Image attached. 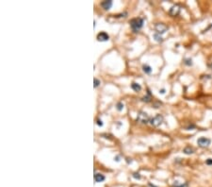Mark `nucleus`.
Returning <instances> with one entry per match:
<instances>
[{
  "label": "nucleus",
  "mask_w": 212,
  "mask_h": 187,
  "mask_svg": "<svg viewBox=\"0 0 212 187\" xmlns=\"http://www.w3.org/2000/svg\"><path fill=\"white\" fill-rule=\"evenodd\" d=\"M130 26H131V27H132V29L134 30V31H137V30H139V28L143 27V18H140V17L132 19V20L130 21Z\"/></svg>",
  "instance_id": "obj_1"
},
{
  "label": "nucleus",
  "mask_w": 212,
  "mask_h": 187,
  "mask_svg": "<svg viewBox=\"0 0 212 187\" xmlns=\"http://www.w3.org/2000/svg\"><path fill=\"white\" fill-rule=\"evenodd\" d=\"M150 120L151 119L149 118V115L146 114V113H144V112H139V114H138V115H137V121L140 124L149 123Z\"/></svg>",
  "instance_id": "obj_2"
},
{
  "label": "nucleus",
  "mask_w": 212,
  "mask_h": 187,
  "mask_svg": "<svg viewBox=\"0 0 212 187\" xmlns=\"http://www.w3.org/2000/svg\"><path fill=\"white\" fill-rule=\"evenodd\" d=\"M163 120H164V118H163L162 115L157 114V115H156L155 117H153L152 119L150 120V124H151L152 126H154V127H158V126H160V125L162 124Z\"/></svg>",
  "instance_id": "obj_3"
},
{
  "label": "nucleus",
  "mask_w": 212,
  "mask_h": 187,
  "mask_svg": "<svg viewBox=\"0 0 212 187\" xmlns=\"http://www.w3.org/2000/svg\"><path fill=\"white\" fill-rule=\"evenodd\" d=\"M155 29H156V33L160 35V34L165 33L166 31L168 30V27L162 23H157V24H156V26H155Z\"/></svg>",
  "instance_id": "obj_4"
},
{
  "label": "nucleus",
  "mask_w": 212,
  "mask_h": 187,
  "mask_svg": "<svg viewBox=\"0 0 212 187\" xmlns=\"http://www.w3.org/2000/svg\"><path fill=\"white\" fill-rule=\"evenodd\" d=\"M211 141L208 138H205V137H201L197 140V144L200 147H207L210 145Z\"/></svg>",
  "instance_id": "obj_5"
},
{
  "label": "nucleus",
  "mask_w": 212,
  "mask_h": 187,
  "mask_svg": "<svg viewBox=\"0 0 212 187\" xmlns=\"http://www.w3.org/2000/svg\"><path fill=\"white\" fill-rule=\"evenodd\" d=\"M180 10H181V8L179 5H173L169 10V14L171 16H177L179 13H180Z\"/></svg>",
  "instance_id": "obj_6"
},
{
  "label": "nucleus",
  "mask_w": 212,
  "mask_h": 187,
  "mask_svg": "<svg viewBox=\"0 0 212 187\" xmlns=\"http://www.w3.org/2000/svg\"><path fill=\"white\" fill-rule=\"evenodd\" d=\"M109 39H110V36L106 32H100V33L97 34V40L100 41V42H106Z\"/></svg>",
  "instance_id": "obj_7"
},
{
  "label": "nucleus",
  "mask_w": 212,
  "mask_h": 187,
  "mask_svg": "<svg viewBox=\"0 0 212 187\" xmlns=\"http://www.w3.org/2000/svg\"><path fill=\"white\" fill-rule=\"evenodd\" d=\"M101 6H102L103 9L105 10H110L111 6H112V1L111 0H107V1H103L101 3Z\"/></svg>",
  "instance_id": "obj_8"
},
{
  "label": "nucleus",
  "mask_w": 212,
  "mask_h": 187,
  "mask_svg": "<svg viewBox=\"0 0 212 187\" xmlns=\"http://www.w3.org/2000/svg\"><path fill=\"white\" fill-rule=\"evenodd\" d=\"M94 180H95L96 182H102V181L105 180V176L102 175V174L96 173L94 175Z\"/></svg>",
  "instance_id": "obj_9"
},
{
  "label": "nucleus",
  "mask_w": 212,
  "mask_h": 187,
  "mask_svg": "<svg viewBox=\"0 0 212 187\" xmlns=\"http://www.w3.org/2000/svg\"><path fill=\"white\" fill-rule=\"evenodd\" d=\"M131 88H132L135 92H139V91L142 90V86H140L139 83H136V82H133V83L131 84Z\"/></svg>",
  "instance_id": "obj_10"
},
{
  "label": "nucleus",
  "mask_w": 212,
  "mask_h": 187,
  "mask_svg": "<svg viewBox=\"0 0 212 187\" xmlns=\"http://www.w3.org/2000/svg\"><path fill=\"white\" fill-rule=\"evenodd\" d=\"M143 72L145 74H150L151 72H152V68L149 66V65H147V64H144L143 66Z\"/></svg>",
  "instance_id": "obj_11"
},
{
  "label": "nucleus",
  "mask_w": 212,
  "mask_h": 187,
  "mask_svg": "<svg viewBox=\"0 0 212 187\" xmlns=\"http://www.w3.org/2000/svg\"><path fill=\"white\" fill-rule=\"evenodd\" d=\"M189 184L188 182H185V183H179L178 181H174L173 183V187H188Z\"/></svg>",
  "instance_id": "obj_12"
},
{
  "label": "nucleus",
  "mask_w": 212,
  "mask_h": 187,
  "mask_svg": "<svg viewBox=\"0 0 212 187\" xmlns=\"http://www.w3.org/2000/svg\"><path fill=\"white\" fill-rule=\"evenodd\" d=\"M184 153L185 154H192L193 153V149H192L191 147H185V148H184Z\"/></svg>",
  "instance_id": "obj_13"
},
{
  "label": "nucleus",
  "mask_w": 212,
  "mask_h": 187,
  "mask_svg": "<svg viewBox=\"0 0 212 187\" xmlns=\"http://www.w3.org/2000/svg\"><path fill=\"white\" fill-rule=\"evenodd\" d=\"M143 100L145 101V102H149V101L151 100V93H150L149 90H148V96L143 97Z\"/></svg>",
  "instance_id": "obj_14"
},
{
  "label": "nucleus",
  "mask_w": 212,
  "mask_h": 187,
  "mask_svg": "<svg viewBox=\"0 0 212 187\" xmlns=\"http://www.w3.org/2000/svg\"><path fill=\"white\" fill-rule=\"evenodd\" d=\"M154 37H155V39H156V41H157V42H162V38H161V36L159 35V34L156 33L155 35H154Z\"/></svg>",
  "instance_id": "obj_15"
},
{
  "label": "nucleus",
  "mask_w": 212,
  "mask_h": 187,
  "mask_svg": "<svg viewBox=\"0 0 212 187\" xmlns=\"http://www.w3.org/2000/svg\"><path fill=\"white\" fill-rule=\"evenodd\" d=\"M123 109V104L122 102H119L117 104V110L118 111H122Z\"/></svg>",
  "instance_id": "obj_16"
},
{
  "label": "nucleus",
  "mask_w": 212,
  "mask_h": 187,
  "mask_svg": "<svg viewBox=\"0 0 212 187\" xmlns=\"http://www.w3.org/2000/svg\"><path fill=\"white\" fill-rule=\"evenodd\" d=\"M93 82H94V87H95V88L100 85V80H97V79H94V80H93Z\"/></svg>",
  "instance_id": "obj_17"
},
{
  "label": "nucleus",
  "mask_w": 212,
  "mask_h": 187,
  "mask_svg": "<svg viewBox=\"0 0 212 187\" xmlns=\"http://www.w3.org/2000/svg\"><path fill=\"white\" fill-rule=\"evenodd\" d=\"M185 64L187 65H191L192 64V60L191 59H186L185 60Z\"/></svg>",
  "instance_id": "obj_18"
},
{
  "label": "nucleus",
  "mask_w": 212,
  "mask_h": 187,
  "mask_svg": "<svg viewBox=\"0 0 212 187\" xmlns=\"http://www.w3.org/2000/svg\"><path fill=\"white\" fill-rule=\"evenodd\" d=\"M205 164H207V165H212V159L211 158H209V159H207V160H205Z\"/></svg>",
  "instance_id": "obj_19"
},
{
  "label": "nucleus",
  "mask_w": 212,
  "mask_h": 187,
  "mask_svg": "<svg viewBox=\"0 0 212 187\" xmlns=\"http://www.w3.org/2000/svg\"><path fill=\"white\" fill-rule=\"evenodd\" d=\"M133 177L135 178V179H140V175H139V174H137V173H135L134 174V175H133Z\"/></svg>",
  "instance_id": "obj_20"
},
{
  "label": "nucleus",
  "mask_w": 212,
  "mask_h": 187,
  "mask_svg": "<svg viewBox=\"0 0 212 187\" xmlns=\"http://www.w3.org/2000/svg\"><path fill=\"white\" fill-rule=\"evenodd\" d=\"M97 125H98V126H100V127H102V126H103L102 121L100 120V119H98V120H97Z\"/></svg>",
  "instance_id": "obj_21"
},
{
  "label": "nucleus",
  "mask_w": 212,
  "mask_h": 187,
  "mask_svg": "<svg viewBox=\"0 0 212 187\" xmlns=\"http://www.w3.org/2000/svg\"><path fill=\"white\" fill-rule=\"evenodd\" d=\"M159 93H160V94H164V93H165V90H164V89H161V90H159Z\"/></svg>",
  "instance_id": "obj_22"
},
{
  "label": "nucleus",
  "mask_w": 212,
  "mask_h": 187,
  "mask_svg": "<svg viewBox=\"0 0 212 187\" xmlns=\"http://www.w3.org/2000/svg\"><path fill=\"white\" fill-rule=\"evenodd\" d=\"M148 186H149V187H156V186H155V185H153L152 183H149V184H148Z\"/></svg>",
  "instance_id": "obj_23"
},
{
  "label": "nucleus",
  "mask_w": 212,
  "mask_h": 187,
  "mask_svg": "<svg viewBox=\"0 0 212 187\" xmlns=\"http://www.w3.org/2000/svg\"><path fill=\"white\" fill-rule=\"evenodd\" d=\"M208 67L210 68V69H212V63H211V64H208Z\"/></svg>",
  "instance_id": "obj_24"
}]
</instances>
